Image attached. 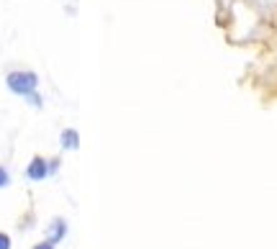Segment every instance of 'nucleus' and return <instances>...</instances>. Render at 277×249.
Wrapping results in <instances>:
<instances>
[{
  "mask_svg": "<svg viewBox=\"0 0 277 249\" xmlns=\"http://www.w3.org/2000/svg\"><path fill=\"white\" fill-rule=\"evenodd\" d=\"M36 75L34 72H11L8 75V87L18 95H31L34 87H36Z\"/></svg>",
  "mask_w": 277,
  "mask_h": 249,
  "instance_id": "f257e3e1",
  "label": "nucleus"
},
{
  "mask_svg": "<svg viewBox=\"0 0 277 249\" xmlns=\"http://www.w3.org/2000/svg\"><path fill=\"white\" fill-rule=\"evenodd\" d=\"M26 175H29V180H44V177L49 175V165H47L44 160H41V157H36V160L29 165Z\"/></svg>",
  "mask_w": 277,
  "mask_h": 249,
  "instance_id": "f03ea898",
  "label": "nucleus"
},
{
  "mask_svg": "<svg viewBox=\"0 0 277 249\" xmlns=\"http://www.w3.org/2000/svg\"><path fill=\"white\" fill-rule=\"evenodd\" d=\"M65 234H67V223L65 221H62V218H57L52 226H49V241H62V239H65Z\"/></svg>",
  "mask_w": 277,
  "mask_h": 249,
  "instance_id": "7ed1b4c3",
  "label": "nucleus"
},
{
  "mask_svg": "<svg viewBox=\"0 0 277 249\" xmlns=\"http://www.w3.org/2000/svg\"><path fill=\"white\" fill-rule=\"evenodd\" d=\"M62 144H65L67 149H75L77 147V131H72V129L62 131Z\"/></svg>",
  "mask_w": 277,
  "mask_h": 249,
  "instance_id": "20e7f679",
  "label": "nucleus"
},
{
  "mask_svg": "<svg viewBox=\"0 0 277 249\" xmlns=\"http://www.w3.org/2000/svg\"><path fill=\"white\" fill-rule=\"evenodd\" d=\"M0 249H11V236L0 231Z\"/></svg>",
  "mask_w": 277,
  "mask_h": 249,
  "instance_id": "39448f33",
  "label": "nucleus"
},
{
  "mask_svg": "<svg viewBox=\"0 0 277 249\" xmlns=\"http://www.w3.org/2000/svg\"><path fill=\"white\" fill-rule=\"evenodd\" d=\"M8 183H11V177H8V172H6L3 167H0V188H6Z\"/></svg>",
  "mask_w": 277,
  "mask_h": 249,
  "instance_id": "423d86ee",
  "label": "nucleus"
},
{
  "mask_svg": "<svg viewBox=\"0 0 277 249\" xmlns=\"http://www.w3.org/2000/svg\"><path fill=\"white\" fill-rule=\"evenodd\" d=\"M34 249H54V241H41V244H36Z\"/></svg>",
  "mask_w": 277,
  "mask_h": 249,
  "instance_id": "0eeeda50",
  "label": "nucleus"
}]
</instances>
